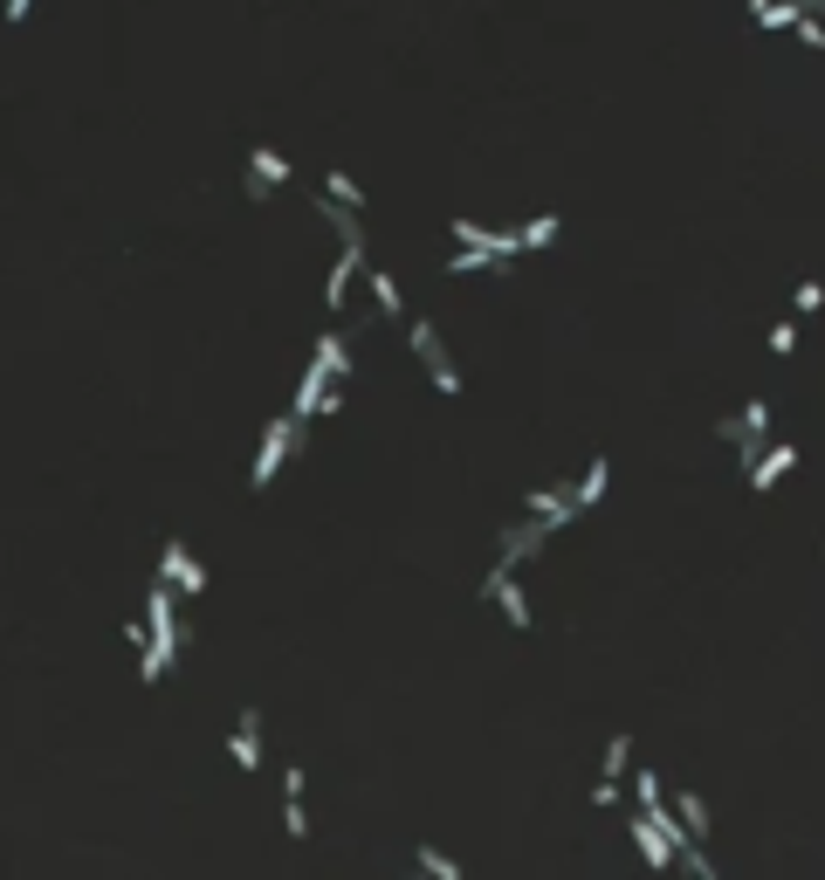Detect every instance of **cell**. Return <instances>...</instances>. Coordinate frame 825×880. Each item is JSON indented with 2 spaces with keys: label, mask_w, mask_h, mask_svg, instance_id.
Returning <instances> with one entry per match:
<instances>
[{
  "label": "cell",
  "mask_w": 825,
  "mask_h": 880,
  "mask_svg": "<svg viewBox=\"0 0 825 880\" xmlns=\"http://www.w3.org/2000/svg\"><path fill=\"white\" fill-rule=\"evenodd\" d=\"M715 433H722V440H736V454L757 469V461H764V440H770V406H764V399H750L743 413H722Z\"/></svg>",
  "instance_id": "cell-1"
},
{
  "label": "cell",
  "mask_w": 825,
  "mask_h": 880,
  "mask_svg": "<svg viewBox=\"0 0 825 880\" xmlns=\"http://www.w3.org/2000/svg\"><path fill=\"white\" fill-rule=\"evenodd\" d=\"M296 440H303V427L290 420V413H275L269 433H262V454H255V488H269V482H275V469L296 454Z\"/></svg>",
  "instance_id": "cell-2"
},
{
  "label": "cell",
  "mask_w": 825,
  "mask_h": 880,
  "mask_svg": "<svg viewBox=\"0 0 825 880\" xmlns=\"http://www.w3.org/2000/svg\"><path fill=\"white\" fill-rule=\"evenodd\" d=\"M406 330H412V351L427 358L433 385H441V393L454 399V393H461V372H454V358H448V345H441V330H433V324H406Z\"/></svg>",
  "instance_id": "cell-3"
},
{
  "label": "cell",
  "mask_w": 825,
  "mask_h": 880,
  "mask_svg": "<svg viewBox=\"0 0 825 880\" xmlns=\"http://www.w3.org/2000/svg\"><path fill=\"white\" fill-rule=\"evenodd\" d=\"M159 585H179V591H187V599H193V591H206V572H200V564H193V551H187V543H166V551H159Z\"/></svg>",
  "instance_id": "cell-4"
},
{
  "label": "cell",
  "mask_w": 825,
  "mask_h": 880,
  "mask_svg": "<svg viewBox=\"0 0 825 880\" xmlns=\"http://www.w3.org/2000/svg\"><path fill=\"white\" fill-rule=\"evenodd\" d=\"M482 599H496V606L509 612V627H516V633L530 627V599H523V585H516V572H502V564L482 578Z\"/></svg>",
  "instance_id": "cell-5"
},
{
  "label": "cell",
  "mask_w": 825,
  "mask_h": 880,
  "mask_svg": "<svg viewBox=\"0 0 825 880\" xmlns=\"http://www.w3.org/2000/svg\"><path fill=\"white\" fill-rule=\"evenodd\" d=\"M544 537H557V530H551V523H536V516H530V523H509V530H502V557H496V564H502V572H516L523 557H536V543H544Z\"/></svg>",
  "instance_id": "cell-6"
},
{
  "label": "cell",
  "mask_w": 825,
  "mask_h": 880,
  "mask_svg": "<svg viewBox=\"0 0 825 880\" xmlns=\"http://www.w3.org/2000/svg\"><path fill=\"white\" fill-rule=\"evenodd\" d=\"M227 749H235L241 770H262V715H255V709H241V722H235V736H227Z\"/></svg>",
  "instance_id": "cell-7"
},
{
  "label": "cell",
  "mask_w": 825,
  "mask_h": 880,
  "mask_svg": "<svg viewBox=\"0 0 825 880\" xmlns=\"http://www.w3.org/2000/svg\"><path fill=\"white\" fill-rule=\"evenodd\" d=\"M282 825H290V839H309V805H303V770L296 764L282 770Z\"/></svg>",
  "instance_id": "cell-8"
},
{
  "label": "cell",
  "mask_w": 825,
  "mask_h": 880,
  "mask_svg": "<svg viewBox=\"0 0 825 880\" xmlns=\"http://www.w3.org/2000/svg\"><path fill=\"white\" fill-rule=\"evenodd\" d=\"M358 269H365V255H358V248H338V262H330V275H324V303H330V309H344Z\"/></svg>",
  "instance_id": "cell-9"
},
{
  "label": "cell",
  "mask_w": 825,
  "mask_h": 880,
  "mask_svg": "<svg viewBox=\"0 0 825 880\" xmlns=\"http://www.w3.org/2000/svg\"><path fill=\"white\" fill-rule=\"evenodd\" d=\"M791 469H798V448H791V440H778V448H764V461L750 469V488L764 496V488H778V475H791Z\"/></svg>",
  "instance_id": "cell-10"
},
{
  "label": "cell",
  "mask_w": 825,
  "mask_h": 880,
  "mask_svg": "<svg viewBox=\"0 0 825 880\" xmlns=\"http://www.w3.org/2000/svg\"><path fill=\"white\" fill-rule=\"evenodd\" d=\"M248 179H255V193H269V187H282V179H290V159H282L275 145H255V151H248Z\"/></svg>",
  "instance_id": "cell-11"
},
{
  "label": "cell",
  "mask_w": 825,
  "mask_h": 880,
  "mask_svg": "<svg viewBox=\"0 0 825 880\" xmlns=\"http://www.w3.org/2000/svg\"><path fill=\"white\" fill-rule=\"evenodd\" d=\"M626 833H633V846H640V860H647L654 873H667V867H675V853H667V839H660V833H654V825L640 819V812L626 819Z\"/></svg>",
  "instance_id": "cell-12"
},
{
  "label": "cell",
  "mask_w": 825,
  "mask_h": 880,
  "mask_svg": "<svg viewBox=\"0 0 825 880\" xmlns=\"http://www.w3.org/2000/svg\"><path fill=\"white\" fill-rule=\"evenodd\" d=\"M667 812L681 819L688 846H702V839H709V805H702V798H694V791H675V805H667Z\"/></svg>",
  "instance_id": "cell-13"
},
{
  "label": "cell",
  "mask_w": 825,
  "mask_h": 880,
  "mask_svg": "<svg viewBox=\"0 0 825 880\" xmlns=\"http://www.w3.org/2000/svg\"><path fill=\"white\" fill-rule=\"evenodd\" d=\"M309 365H317L324 379H338V385H344V365H351V338H344V330H330V338L317 345V358H309Z\"/></svg>",
  "instance_id": "cell-14"
},
{
  "label": "cell",
  "mask_w": 825,
  "mask_h": 880,
  "mask_svg": "<svg viewBox=\"0 0 825 880\" xmlns=\"http://www.w3.org/2000/svg\"><path fill=\"white\" fill-rule=\"evenodd\" d=\"M606 482H612V461L599 454V461H591V469H585V482L572 488V509H591V503H599V496H606Z\"/></svg>",
  "instance_id": "cell-15"
},
{
  "label": "cell",
  "mask_w": 825,
  "mask_h": 880,
  "mask_svg": "<svg viewBox=\"0 0 825 880\" xmlns=\"http://www.w3.org/2000/svg\"><path fill=\"white\" fill-rule=\"evenodd\" d=\"M557 235V214H536V221H523V227H516V255H523V248H544Z\"/></svg>",
  "instance_id": "cell-16"
},
{
  "label": "cell",
  "mask_w": 825,
  "mask_h": 880,
  "mask_svg": "<svg viewBox=\"0 0 825 880\" xmlns=\"http://www.w3.org/2000/svg\"><path fill=\"white\" fill-rule=\"evenodd\" d=\"M420 880H461V860H448L441 846H420Z\"/></svg>",
  "instance_id": "cell-17"
},
{
  "label": "cell",
  "mask_w": 825,
  "mask_h": 880,
  "mask_svg": "<svg viewBox=\"0 0 825 880\" xmlns=\"http://www.w3.org/2000/svg\"><path fill=\"white\" fill-rule=\"evenodd\" d=\"M626 770H633V736H612L606 743V785H619Z\"/></svg>",
  "instance_id": "cell-18"
},
{
  "label": "cell",
  "mask_w": 825,
  "mask_h": 880,
  "mask_svg": "<svg viewBox=\"0 0 825 880\" xmlns=\"http://www.w3.org/2000/svg\"><path fill=\"white\" fill-rule=\"evenodd\" d=\"M372 296H378V309H406V296H399V282H393V269H372Z\"/></svg>",
  "instance_id": "cell-19"
},
{
  "label": "cell",
  "mask_w": 825,
  "mask_h": 880,
  "mask_svg": "<svg viewBox=\"0 0 825 880\" xmlns=\"http://www.w3.org/2000/svg\"><path fill=\"white\" fill-rule=\"evenodd\" d=\"M633 798H640V812H660L667 798H660V778L654 770H633Z\"/></svg>",
  "instance_id": "cell-20"
},
{
  "label": "cell",
  "mask_w": 825,
  "mask_h": 880,
  "mask_svg": "<svg viewBox=\"0 0 825 880\" xmlns=\"http://www.w3.org/2000/svg\"><path fill=\"white\" fill-rule=\"evenodd\" d=\"M482 269H502V262H488V255H468V248L448 255V275H482Z\"/></svg>",
  "instance_id": "cell-21"
},
{
  "label": "cell",
  "mask_w": 825,
  "mask_h": 880,
  "mask_svg": "<svg viewBox=\"0 0 825 880\" xmlns=\"http://www.w3.org/2000/svg\"><path fill=\"white\" fill-rule=\"evenodd\" d=\"M591 805H599V812H619V805H626V791L599 778V785H591Z\"/></svg>",
  "instance_id": "cell-22"
},
{
  "label": "cell",
  "mask_w": 825,
  "mask_h": 880,
  "mask_svg": "<svg viewBox=\"0 0 825 880\" xmlns=\"http://www.w3.org/2000/svg\"><path fill=\"white\" fill-rule=\"evenodd\" d=\"M818 303H825V290H818L812 275H805V282H798V317H805V309H818Z\"/></svg>",
  "instance_id": "cell-23"
},
{
  "label": "cell",
  "mask_w": 825,
  "mask_h": 880,
  "mask_svg": "<svg viewBox=\"0 0 825 880\" xmlns=\"http://www.w3.org/2000/svg\"><path fill=\"white\" fill-rule=\"evenodd\" d=\"M764 345H770V351H778V358H784V351L798 345V324H778V330H770V338H764Z\"/></svg>",
  "instance_id": "cell-24"
},
{
  "label": "cell",
  "mask_w": 825,
  "mask_h": 880,
  "mask_svg": "<svg viewBox=\"0 0 825 880\" xmlns=\"http://www.w3.org/2000/svg\"><path fill=\"white\" fill-rule=\"evenodd\" d=\"M798 42H805V48H825V21H798Z\"/></svg>",
  "instance_id": "cell-25"
},
{
  "label": "cell",
  "mask_w": 825,
  "mask_h": 880,
  "mask_svg": "<svg viewBox=\"0 0 825 880\" xmlns=\"http://www.w3.org/2000/svg\"><path fill=\"white\" fill-rule=\"evenodd\" d=\"M29 8H35V0H8V21H29Z\"/></svg>",
  "instance_id": "cell-26"
},
{
  "label": "cell",
  "mask_w": 825,
  "mask_h": 880,
  "mask_svg": "<svg viewBox=\"0 0 825 880\" xmlns=\"http://www.w3.org/2000/svg\"><path fill=\"white\" fill-rule=\"evenodd\" d=\"M764 8H791V0H764Z\"/></svg>",
  "instance_id": "cell-27"
},
{
  "label": "cell",
  "mask_w": 825,
  "mask_h": 880,
  "mask_svg": "<svg viewBox=\"0 0 825 880\" xmlns=\"http://www.w3.org/2000/svg\"><path fill=\"white\" fill-rule=\"evenodd\" d=\"M412 880H420V873H412Z\"/></svg>",
  "instance_id": "cell-28"
}]
</instances>
